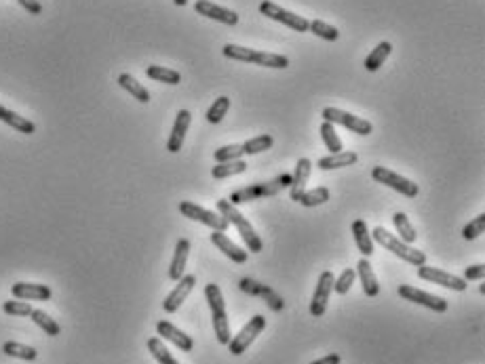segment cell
<instances>
[{"instance_id":"d6986e66","label":"cell","mask_w":485,"mask_h":364,"mask_svg":"<svg viewBox=\"0 0 485 364\" xmlns=\"http://www.w3.org/2000/svg\"><path fill=\"white\" fill-rule=\"evenodd\" d=\"M311 171H313V162L309 158H300L298 164H296V171L292 175V200H300L302 194L306 192V181L311 177Z\"/></svg>"},{"instance_id":"484cf974","label":"cell","mask_w":485,"mask_h":364,"mask_svg":"<svg viewBox=\"0 0 485 364\" xmlns=\"http://www.w3.org/2000/svg\"><path fill=\"white\" fill-rule=\"evenodd\" d=\"M119 85H121L127 93H131L140 104H148V102H150L148 89H146L144 85H140L131 74H121V76H119Z\"/></svg>"},{"instance_id":"ac0fdd59","label":"cell","mask_w":485,"mask_h":364,"mask_svg":"<svg viewBox=\"0 0 485 364\" xmlns=\"http://www.w3.org/2000/svg\"><path fill=\"white\" fill-rule=\"evenodd\" d=\"M190 122H192V114H190L188 110H179L177 119L173 122V131H171V135H169V141H167V150H169L171 154H175V152L181 150L184 137H186V131H188Z\"/></svg>"},{"instance_id":"5bb4252c","label":"cell","mask_w":485,"mask_h":364,"mask_svg":"<svg viewBox=\"0 0 485 364\" xmlns=\"http://www.w3.org/2000/svg\"><path fill=\"white\" fill-rule=\"evenodd\" d=\"M194 11L207 19H213V21H220V23H226V25H236L239 23V15L230 8H224L220 4H213L211 0H196L194 4Z\"/></svg>"},{"instance_id":"52a82bcc","label":"cell","mask_w":485,"mask_h":364,"mask_svg":"<svg viewBox=\"0 0 485 364\" xmlns=\"http://www.w3.org/2000/svg\"><path fill=\"white\" fill-rule=\"evenodd\" d=\"M266 329V318L262 316V314H256L245 327H243V331L234 337V339H230L228 341V348H230V354H234V356H241L243 352H247V348L253 344V339L262 333Z\"/></svg>"},{"instance_id":"74e56055","label":"cell","mask_w":485,"mask_h":364,"mask_svg":"<svg viewBox=\"0 0 485 364\" xmlns=\"http://www.w3.org/2000/svg\"><path fill=\"white\" fill-rule=\"evenodd\" d=\"M321 137H323L325 145H327V150L331 154L342 152V141H340V137H337V133H335V128H333L331 122L323 121V124H321Z\"/></svg>"},{"instance_id":"ffe728a7","label":"cell","mask_w":485,"mask_h":364,"mask_svg":"<svg viewBox=\"0 0 485 364\" xmlns=\"http://www.w3.org/2000/svg\"><path fill=\"white\" fill-rule=\"evenodd\" d=\"M357 274L361 278V284H363V293L367 297H378L380 295V284H378V278L373 274V267L371 263L367 261V257H363L359 263H357Z\"/></svg>"},{"instance_id":"ee69618b","label":"cell","mask_w":485,"mask_h":364,"mask_svg":"<svg viewBox=\"0 0 485 364\" xmlns=\"http://www.w3.org/2000/svg\"><path fill=\"white\" fill-rule=\"evenodd\" d=\"M354 278H357V272H354V269H344V272L340 274V278L333 282V291H335L337 295H346V293L350 291Z\"/></svg>"},{"instance_id":"8992f818","label":"cell","mask_w":485,"mask_h":364,"mask_svg":"<svg viewBox=\"0 0 485 364\" xmlns=\"http://www.w3.org/2000/svg\"><path fill=\"white\" fill-rule=\"evenodd\" d=\"M260 13L270 17V19H275V21H279V23H283V25H287V28H292L294 32H309V23H311L309 19L292 13L287 8H281L279 4H275L270 0H264L260 4Z\"/></svg>"},{"instance_id":"8d00e7d4","label":"cell","mask_w":485,"mask_h":364,"mask_svg":"<svg viewBox=\"0 0 485 364\" xmlns=\"http://www.w3.org/2000/svg\"><path fill=\"white\" fill-rule=\"evenodd\" d=\"M228 110H230V99L228 97H217L213 102V106L207 110V121L211 122V124H217V122L224 121V116L228 114Z\"/></svg>"},{"instance_id":"bcb514c9","label":"cell","mask_w":485,"mask_h":364,"mask_svg":"<svg viewBox=\"0 0 485 364\" xmlns=\"http://www.w3.org/2000/svg\"><path fill=\"white\" fill-rule=\"evenodd\" d=\"M30 15H40L42 13V4L38 0H17Z\"/></svg>"},{"instance_id":"4fadbf2b","label":"cell","mask_w":485,"mask_h":364,"mask_svg":"<svg viewBox=\"0 0 485 364\" xmlns=\"http://www.w3.org/2000/svg\"><path fill=\"white\" fill-rule=\"evenodd\" d=\"M194 284H196V278L192 276V274H186V276H181L179 280H177V286L167 295V299L162 301V310L167 312V314H173V312H177L179 310V305L186 301V297L192 293V289H194Z\"/></svg>"},{"instance_id":"ab89813d","label":"cell","mask_w":485,"mask_h":364,"mask_svg":"<svg viewBox=\"0 0 485 364\" xmlns=\"http://www.w3.org/2000/svg\"><path fill=\"white\" fill-rule=\"evenodd\" d=\"M309 30H311V32H315L319 38L329 40V42L337 40V36H340L337 28H333V25L325 23V21H321V19H315V21H311V23H309Z\"/></svg>"},{"instance_id":"30bf717a","label":"cell","mask_w":485,"mask_h":364,"mask_svg":"<svg viewBox=\"0 0 485 364\" xmlns=\"http://www.w3.org/2000/svg\"><path fill=\"white\" fill-rule=\"evenodd\" d=\"M323 121L331 122V124H342V126L350 128L357 135H369L373 131V124L369 121H365L361 116H354V114H348V112L337 110V108H325Z\"/></svg>"},{"instance_id":"8fae6325","label":"cell","mask_w":485,"mask_h":364,"mask_svg":"<svg viewBox=\"0 0 485 364\" xmlns=\"http://www.w3.org/2000/svg\"><path fill=\"white\" fill-rule=\"evenodd\" d=\"M418 276L422 280H429L433 284H439V286H448L452 291H467V280L460 278V276H454L450 272H443L439 267H431V265H420L418 267Z\"/></svg>"},{"instance_id":"9c48e42d","label":"cell","mask_w":485,"mask_h":364,"mask_svg":"<svg viewBox=\"0 0 485 364\" xmlns=\"http://www.w3.org/2000/svg\"><path fill=\"white\" fill-rule=\"evenodd\" d=\"M399 295H401L405 301L424 305V308H429V310H433V312H441V314H443V312H448V308H450V303H448L443 297L431 295V293L420 291V289H416V286H412V284H401V286H399Z\"/></svg>"},{"instance_id":"7402d4cb","label":"cell","mask_w":485,"mask_h":364,"mask_svg":"<svg viewBox=\"0 0 485 364\" xmlns=\"http://www.w3.org/2000/svg\"><path fill=\"white\" fill-rule=\"evenodd\" d=\"M188 255H190V241H186V238L177 241V244H175V255H173V261H171V267H169V278L171 280L177 282L184 276Z\"/></svg>"},{"instance_id":"c3c4849f","label":"cell","mask_w":485,"mask_h":364,"mask_svg":"<svg viewBox=\"0 0 485 364\" xmlns=\"http://www.w3.org/2000/svg\"><path fill=\"white\" fill-rule=\"evenodd\" d=\"M173 2H175L177 6H186V4H188V0H173Z\"/></svg>"},{"instance_id":"9a60e30c","label":"cell","mask_w":485,"mask_h":364,"mask_svg":"<svg viewBox=\"0 0 485 364\" xmlns=\"http://www.w3.org/2000/svg\"><path fill=\"white\" fill-rule=\"evenodd\" d=\"M241 291H245V293H249V295H260V297H264V301L268 303V308H270L273 312H279V310H283V305H285V301H283L273 289H268V286H264V284H260V282H256V280H251V278H243V280H241Z\"/></svg>"},{"instance_id":"6da1fadb","label":"cell","mask_w":485,"mask_h":364,"mask_svg":"<svg viewBox=\"0 0 485 364\" xmlns=\"http://www.w3.org/2000/svg\"><path fill=\"white\" fill-rule=\"evenodd\" d=\"M205 297L211 308V320H213V331L215 337L222 346H228L230 341V322H228V312H226V301L222 297V291L217 284H207L205 286Z\"/></svg>"},{"instance_id":"2e32d148","label":"cell","mask_w":485,"mask_h":364,"mask_svg":"<svg viewBox=\"0 0 485 364\" xmlns=\"http://www.w3.org/2000/svg\"><path fill=\"white\" fill-rule=\"evenodd\" d=\"M11 293L15 299H32V301H49L51 299V289L47 284H32V282H15L11 286Z\"/></svg>"},{"instance_id":"b9f144b4","label":"cell","mask_w":485,"mask_h":364,"mask_svg":"<svg viewBox=\"0 0 485 364\" xmlns=\"http://www.w3.org/2000/svg\"><path fill=\"white\" fill-rule=\"evenodd\" d=\"M32 305L21 301V299H15V301H4L2 303V312L4 314H11V316H30L32 314Z\"/></svg>"},{"instance_id":"d590c367","label":"cell","mask_w":485,"mask_h":364,"mask_svg":"<svg viewBox=\"0 0 485 364\" xmlns=\"http://www.w3.org/2000/svg\"><path fill=\"white\" fill-rule=\"evenodd\" d=\"M148 350H150V354L155 356V360L161 364H179L173 356H171V352L162 346V341L159 339V337H150L148 339Z\"/></svg>"},{"instance_id":"603a6c76","label":"cell","mask_w":485,"mask_h":364,"mask_svg":"<svg viewBox=\"0 0 485 364\" xmlns=\"http://www.w3.org/2000/svg\"><path fill=\"white\" fill-rule=\"evenodd\" d=\"M352 234H354V243L359 246V250L363 253V257H371L373 255V241H371V234H369L367 224L363 219L352 222Z\"/></svg>"},{"instance_id":"836d02e7","label":"cell","mask_w":485,"mask_h":364,"mask_svg":"<svg viewBox=\"0 0 485 364\" xmlns=\"http://www.w3.org/2000/svg\"><path fill=\"white\" fill-rule=\"evenodd\" d=\"M224 57L228 59H234V61H245V63H253V55L256 51L253 49H247V47H239V44H226L222 49Z\"/></svg>"},{"instance_id":"277c9868","label":"cell","mask_w":485,"mask_h":364,"mask_svg":"<svg viewBox=\"0 0 485 364\" xmlns=\"http://www.w3.org/2000/svg\"><path fill=\"white\" fill-rule=\"evenodd\" d=\"M292 186V175H281V177H275L273 181L268 183H258V186H251V188H243V190H236L230 198L232 205H243V202H251L260 196H275L279 194L281 190L289 188Z\"/></svg>"},{"instance_id":"7a4b0ae2","label":"cell","mask_w":485,"mask_h":364,"mask_svg":"<svg viewBox=\"0 0 485 364\" xmlns=\"http://www.w3.org/2000/svg\"><path fill=\"white\" fill-rule=\"evenodd\" d=\"M217 209H220V215H222L228 224H232V226L239 230L241 238L245 241L247 248H249L251 253H260V250H262V238L256 234V230L251 228V224L236 211V207H234L230 200H217Z\"/></svg>"},{"instance_id":"f546056e","label":"cell","mask_w":485,"mask_h":364,"mask_svg":"<svg viewBox=\"0 0 485 364\" xmlns=\"http://www.w3.org/2000/svg\"><path fill=\"white\" fill-rule=\"evenodd\" d=\"M2 352H4L6 356L21 358V360H28V363H32V360L38 358V352H36L32 346H23V344H17V341H6V344L2 346Z\"/></svg>"},{"instance_id":"f35d334b","label":"cell","mask_w":485,"mask_h":364,"mask_svg":"<svg viewBox=\"0 0 485 364\" xmlns=\"http://www.w3.org/2000/svg\"><path fill=\"white\" fill-rule=\"evenodd\" d=\"M329 190L327 188H315V190H311V192H304L302 194V198L298 200L300 205H304V207H319V205H325L327 200H329Z\"/></svg>"},{"instance_id":"f6af8a7d","label":"cell","mask_w":485,"mask_h":364,"mask_svg":"<svg viewBox=\"0 0 485 364\" xmlns=\"http://www.w3.org/2000/svg\"><path fill=\"white\" fill-rule=\"evenodd\" d=\"M484 276H485L484 263H477V265L465 267V280H481Z\"/></svg>"},{"instance_id":"83f0119b","label":"cell","mask_w":485,"mask_h":364,"mask_svg":"<svg viewBox=\"0 0 485 364\" xmlns=\"http://www.w3.org/2000/svg\"><path fill=\"white\" fill-rule=\"evenodd\" d=\"M253 63H256V66H262V68H275V70H285V68H289V59H287L285 55L262 53V51H256Z\"/></svg>"},{"instance_id":"e575fe53","label":"cell","mask_w":485,"mask_h":364,"mask_svg":"<svg viewBox=\"0 0 485 364\" xmlns=\"http://www.w3.org/2000/svg\"><path fill=\"white\" fill-rule=\"evenodd\" d=\"M273 143H275V139H273L270 135H260V137H253V139H249V141H245V143H243V154H247V156L260 154V152H264V150H270V147H273Z\"/></svg>"},{"instance_id":"7dc6e473","label":"cell","mask_w":485,"mask_h":364,"mask_svg":"<svg viewBox=\"0 0 485 364\" xmlns=\"http://www.w3.org/2000/svg\"><path fill=\"white\" fill-rule=\"evenodd\" d=\"M311 364H340V356L337 354H329V356H325L321 360H315V363Z\"/></svg>"},{"instance_id":"60d3db41","label":"cell","mask_w":485,"mask_h":364,"mask_svg":"<svg viewBox=\"0 0 485 364\" xmlns=\"http://www.w3.org/2000/svg\"><path fill=\"white\" fill-rule=\"evenodd\" d=\"M241 156H243V145H239V143L224 145V147L215 150V154H213L217 164L220 162H230V160H241Z\"/></svg>"},{"instance_id":"e0dca14e","label":"cell","mask_w":485,"mask_h":364,"mask_svg":"<svg viewBox=\"0 0 485 364\" xmlns=\"http://www.w3.org/2000/svg\"><path fill=\"white\" fill-rule=\"evenodd\" d=\"M157 333L161 335L162 339H167V341H171L173 346H177L181 352H192V348H194L192 337L186 335L184 331H179L177 327H173V324L167 322V320H161V322L157 324Z\"/></svg>"},{"instance_id":"5b68a950","label":"cell","mask_w":485,"mask_h":364,"mask_svg":"<svg viewBox=\"0 0 485 364\" xmlns=\"http://www.w3.org/2000/svg\"><path fill=\"white\" fill-rule=\"evenodd\" d=\"M179 213L184 217H188V219H194V222H200L203 226H209L213 232H226L228 226H230L222 215H215L213 211H207V209H203V207H198V205H194L190 200L179 202Z\"/></svg>"},{"instance_id":"d6a6232c","label":"cell","mask_w":485,"mask_h":364,"mask_svg":"<svg viewBox=\"0 0 485 364\" xmlns=\"http://www.w3.org/2000/svg\"><path fill=\"white\" fill-rule=\"evenodd\" d=\"M146 74H148V78H152L157 83H164V85H179V80H181L179 72L162 68V66H148Z\"/></svg>"},{"instance_id":"ba28073f","label":"cell","mask_w":485,"mask_h":364,"mask_svg":"<svg viewBox=\"0 0 485 364\" xmlns=\"http://www.w3.org/2000/svg\"><path fill=\"white\" fill-rule=\"evenodd\" d=\"M371 177H373L378 183H384V186L397 190L399 194H403V196H407V198H416L418 192H420V188H418L414 181H409V179H405V177H401V175H397L395 171H388V169H384V166H373Z\"/></svg>"},{"instance_id":"44dd1931","label":"cell","mask_w":485,"mask_h":364,"mask_svg":"<svg viewBox=\"0 0 485 364\" xmlns=\"http://www.w3.org/2000/svg\"><path fill=\"white\" fill-rule=\"evenodd\" d=\"M211 243L215 244L226 257H230L234 263H245V261H247V250H243L241 246H236V244L232 243V241L226 236V232H213V234H211Z\"/></svg>"},{"instance_id":"cb8c5ba5","label":"cell","mask_w":485,"mask_h":364,"mask_svg":"<svg viewBox=\"0 0 485 364\" xmlns=\"http://www.w3.org/2000/svg\"><path fill=\"white\" fill-rule=\"evenodd\" d=\"M359 160V156L354 152H337V154H329L319 160V169L323 171H331V169H344L350 166Z\"/></svg>"},{"instance_id":"3957f363","label":"cell","mask_w":485,"mask_h":364,"mask_svg":"<svg viewBox=\"0 0 485 364\" xmlns=\"http://www.w3.org/2000/svg\"><path fill=\"white\" fill-rule=\"evenodd\" d=\"M373 241L378 244H382L384 248H388V250H390L393 255H397L399 259H403V261H407V263H412V265H416V267H420V265L426 263V255H424L422 250L412 248L409 244H405L401 238L393 236V234L386 232L384 228H376V230H373Z\"/></svg>"},{"instance_id":"4dcf8cb0","label":"cell","mask_w":485,"mask_h":364,"mask_svg":"<svg viewBox=\"0 0 485 364\" xmlns=\"http://www.w3.org/2000/svg\"><path fill=\"white\" fill-rule=\"evenodd\" d=\"M245 171H247V162L230 160V162H220L217 166H213L211 175H213V179H226V177H232V175H241Z\"/></svg>"},{"instance_id":"7bdbcfd3","label":"cell","mask_w":485,"mask_h":364,"mask_svg":"<svg viewBox=\"0 0 485 364\" xmlns=\"http://www.w3.org/2000/svg\"><path fill=\"white\" fill-rule=\"evenodd\" d=\"M485 230V215L481 213V215H477L471 224H467L465 228H462V236L467 238V241H475V238H479L481 234H484Z\"/></svg>"},{"instance_id":"7c38bea8","label":"cell","mask_w":485,"mask_h":364,"mask_svg":"<svg viewBox=\"0 0 485 364\" xmlns=\"http://www.w3.org/2000/svg\"><path fill=\"white\" fill-rule=\"evenodd\" d=\"M333 282H335V276L331 274V269H325L323 274L319 276V284L315 289V295H313V303H311V314L315 318H321L327 310V301L331 297V291H333Z\"/></svg>"},{"instance_id":"1f68e13d","label":"cell","mask_w":485,"mask_h":364,"mask_svg":"<svg viewBox=\"0 0 485 364\" xmlns=\"http://www.w3.org/2000/svg\"><path fill=\"white\" fill-rule=\"evenodd\" d=\"M32 320H34V324L36 327H40L42 331H44V335H49V337H57L59 333H61V327L47 314V312H42V310H32Z\"/></svg>"},{"instance_id":"d4e9b609","label":"cell","mask_w":485,"mask_h":364,"mask_svg":"<svg viewBox=\"0 0 485 364\" xmlns=\"http://www.w3.org/2000/svg\"><path fill=\"white\" fill-rule=\"evenodd\" d=\"M0 122H6L8 126H13L19 133H25V135H32L36 131V124L34 122L19 116V114H15V112H11V110H6L4 106H0Z\"/></svg>"},{"instance_id":"4316f807","label":"cell","mask_w":485,"mask_h":364,"mask_svg":"<svg viewBox=\"0 0 485 364\" xmlns=\"http://www.w3.org/2000/svg\"><path fill=\"white\" fill-rule=\"evenodd\" d=\"M390 51H393V44L388 42V40H384V42H380L369 55H367V59H365V70L367 72H376V70H380V66L388 59V55H390Z\"/></svg>"},{"instance_id":"f1b7e54d","label":"cell","mask_w":485,"mask_h":364,"mask_svg":"<svg viewBox=\"0 0 485 364\" xmlns=\"http://www.w3.org/2000/svg\"><path fill=\"white\" fill-rule=\"evenodd\" d=\"M393 222H395V228H397L399 238H401L403 243L405 244L416 243V238H418L416 228L412 226V222H409V217H407L405 213H395V215H393Z\"/></svg>"}]
</instances>
